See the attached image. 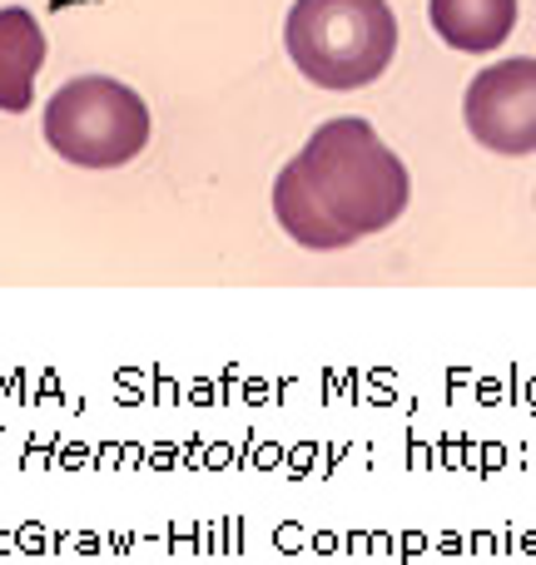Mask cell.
<instances>
[{
  "mask_svg": "<svg viewBox=\"0 0 536 565\" xmlns=\"http://www.w3.org/2000/svg\"><path fill=\"white\" fill-rule=\"evenodd\" d=\"M293 164L313 189V199L328 209V218H338L353 238L392 228L412 199L408 164L382 145L368 119L343 115L318 125Z\"/></svg>",
  "mask_w": 536,
  "mask_h": 565,
  "instance_id": "cell-1",
  "label": "cell"
},
{
  "mask_svg": "<svg viewBox=\"0 0 536 565\" xmlns=\"http://www.w3.org/2000/svg\"><path fill=\"white\" fill-rule=\"evenodd\" d=\"M283 50L318 89H362L398 55V15L388 0H293Z\"/></svg>",
  "mask_w": 536,
  "mask_h": 565,
  "instance_id": "cell-2",
  "label": "cell"
},
{
  "mask_svg": "<svg viewBox=\"0 0 536 565\" xmlns=\"http://www.w3.org/2000/svg\"><path fill=\"white\" fill-rule=\"evenodd\" d=\"M45 145L75 169H119L149 145V105L109 75H80L50 95Z\"/></svg>",
  "mask_w": 536,
  "mask_h": 565,
  "instance_id": "cell-3",
  "label": "cell"
},
{
  "mask_svg": "<svg viewBox=\"0 0 536 565\" xmlns=\"http://www.w3.org/2000/svg\"><path fill=\"white\" fill-rule=\"evenodd\" d=\"M467 135L492 154H532L536 149V60H497L477 70L462 95Z\"/></svg>",
  "mask_w": 536,
  "mask_h": 565,
  "instance_id": "cell-4",
  "label": "cell"
},
{
  "mask_svg": "<svg viewBox=\"0 0 536 565\" xmlns=\"http://www.w3.org/2000/svg\"><path fill=\"white\" fill-rule=\"evenodd\" d=\"M40 65H45V35H40L35 15L20 6H6L0 10V109L6 115L30 109Z\"/></svg>",
  "mask_w": 536,
  "mask_h": 565,
  "instance_id": "cell-5",
  "label": "cell"
},
{
  "mask_svg": "<svg viewBox=\"0 0 536 565\" xmlns=\"http://www.w3.org/2000/svg\"><path fill=\"white\" fill-rule=\"evenodd\" d=\"M273 214H278L283 234L298 248H313V254H338V248L358 244V238H353L338 218H328V209L313 199V189L303 184L293 159L278 169V179H273Z\"/></svg>",
  "mask_w": 536,
  "mask_h": 565,
  "instance_id": "cell-6",
  "label": "cell"
},
{
  "mask_svg": "<svg viewBox=\"0 0 536 565\" xmlns=\"http://www.w3.org/2000/svg\"><path fill=\"white\" fill-rule=\"evenodd\" d=\"M428 20L452 50L487 55L517 30V0H428Z\"/></svg>",
  "mask_w": 536,
  "mask_h": 565,
  "instance_id": "cell-7",
  "label": "cell"
}]
</instances>
